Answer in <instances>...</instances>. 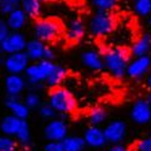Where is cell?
<instances>
[{
  "mask_svg": "<svg viewBox=\"0 0 151 151\" xmlns=\"http://www.w3.org/2000/svg\"><path fill=\"white\" fill-rule=\"evenodd\" d=\"M19 5L28 18L37 19L42 10V0H22Z\"/></svg>",
  "mask_w": 151,
  "mask_h": 151,
  "instance_id": "44dd1931",
  "label": "cell"
},
{
  "mask_svg": "<svg viewBox=\"0 0 151 151\" xmlns=\"http://www.w3.org/2000/svg\"><path fill=\"white\" fill-rule=\"evenodd\" d=\"M55 58V51L51 46H46V50H45V56H44V59L46 60H53Z\"/></svg>",
  "mask_w": 151,
  "mask_h": 151,
  "instance_id": "e575fe53",
  "label": "cell"
},
{
  "mask_svg": "<svg viewBox=\"0 0 151 151\" xmlns=\"http://www.w3.org/2000/svg\"><path fill=\"white\" fill-rule=\"evenodd\" d=\"M146 86H147V88L151 91V70H150V73L146 75Z\"/></svg>",
  "mask_w": 151,
  "mask_h": 151,
  "instance_id": "8d00e7d4",
  "label": "cell"
},
{
  "mask_svg": "<svg viewBox=\"0 0 151 151\" xmlns=\"http://www.w3.org/2000/svg\"><path fill=\"white\" fill-rule=\"evenodd\" d=\"M69 135V126L62 117L47 121L44 127V137L48 142H62Z\"/></svg>",
  "mask_w": 151,
  "mask_h": 151,
  "instance_id": "8992f818",
  "label": "cell"
},
{
  "mask_svg": "<svg viewBox=\"0 0 151 151\" xmlns=\"http://www.w3.org/2000/svg\"><path fill=\"white\" fill-rule=\"evenodd\" d=\"M115 26L116 22L111 12L96 11L88 21L87 29L91 33V35L96 37H103L114 32Z\"/></svg>",
  "mask_w": 151,
  "mask_h": 151,
  "instance_id": "5b68a950",
  "label": "cell"
},
{
  "mask_svg": "<svg viewBox=\"0 0 151 151\" xmlns=\"http://www.w3.org/2000/svg\"><path fill=\"white\" fill-rule=\"evenodd\" d=\"M137 151H151V135L137 143Z\"/></svg>",
  "mask_w": 151,
  "mask_h": 151,
  "instance_id": "d6a6232c",
  "label": "cell"
},
{
  "mask_svg": "<svg viewBox=\"0 0 151 151\" xmlns=\"http://www.w3.org/2000/svg\"><path fill=\"white\" fill-rule=\"evenodd\" d=\"M151 70V56L145 55L140 57H134L128 64L127 76L134 80L142 79Z\"/></svg>",
  "mask_w": 151,
  "mask_h": 151,
  "instance_id": "ba28073f",
  "label": "cell"
},
{
  "mask_svg": "<svg viewBox=\"0 0 151 151\" xmlns=\"http://www.w3.org/2000/svg\"><path fill=\"white\" fill-rule=\"evenodd\" d=\"M131 53L133 57H140L149 55L151 52V34L145 33L137 37L134 42L129 47Z\"/></svg>",
  "mask_w": 151,
  "mask_h": 151,
  "instance_id": "e0dca14e",
  "label": "cell"
},
{
  "mask_svg": "<svg viewBox=\"0 0 151 151\" xmlns=\"http://www.w3.org/2000/svg\"><path fill=\"white\" fill-rule=\"evenodd\" d=\"M34 37L45 44L55 42L64 34L62 23L56 18H37L33 26Z\"/></svg>",
  "mask_w": 151,
  "mask_h": 151,
  "instance_id": "3957f363",
  "label": "cell"
},
{
  "mask_svg": "<svg viewBox=\"0 0 151 151\" xmlns=\"http://www.w3.org/2000/svg\"><path fill=\"white\" fill-rule=\"evenodd\" d=\"M146 100H147V102L151 104V91H150V92H149V94L146 96Z\"/></svg>",
  "mask_w": 151,
  "mask_h": 151,
  "instance_id": "f35d334b",
  "label": "cell"
},
{
  "mask_svg": "<svg viewBox=\"0 0 151 151\" xmlns=\"http://www.w3.org/2000/svg\"><path fill=\"white\" fill-rule=\"evenodd\" d=\"M131 1H132V3H134V1H137V0H131Z\"/></svg>",
  "mask_w": 151,
  "mask_h": 151,
  "instance_id": "7bdbcfd3",
  "label": "cell"
},
{
  "mask_svg": "<svg viewBox=\"0 0 151 151\" xmlns=\"http://www.w3.org/2000/svg\"><path fill=\"white\" fill-rule=\"evenodd\" d=\"M86 34V26L85 23L79 19V18H74L71 19L64 29V36L68 42L75 44L79 42Z\"/></svg>",
  "mask_w": 151,
  "mask_h": 151,
  "instance_id": "5bb4252c",
  "label": "cell"
},
{
  "mask_svg": "<svg viewBox=\"0 0 151 151\" xmlns=\"http://www.w3.org/2000/svg\"><path fill=\"white\" fill-rule=\"evenodd\" d=\"M4 103H5V106L7 108V110L11 112V115H14L21 120H27L29 117L30 109L19 98L6 97Z\"/></svg>",
  "mask_w": 151,
  "mask_h": 151,
  "instance_id": "2e32d148",
  "label": "cell"
},
{
  "mask_svg": "<svg viewBox=\"0 0 151 151\" xmlns=\"http://www.w3.org/2000/svg\"><path fill=\"white\" fill-rule=\"evenodd\" d=\"M119 4V0H92V6L96 11L111 12Z\"/></svg>",
  "mask_w": 151,
  "mask_h": 151,
  "instance_id": "4316f807",
  "label": "cell"
},
{
  "mask_svg": "<svg viewBox=\"0 0 151 151\" xmlns=\"http://www.w3.org/2000/svg\"><path fill=\"white\" fill-rule=\"evenodd\" d=\"M81 63L86 68L93 71H100L105 68L102 52H98L96 50H87V51L82 52Z\"/></svg>",
  "mask_w": 151,
  "mask_h": 151,
  "instance_id": "9a60e30c",
  "label": "cell"
},
{
  "mask_svg": "<svg viewBox=\"0 0 151 151\" xmlns=\"http://www.w3.org/2000/svg\"><path fill=\"white\" fill-rule=\"evenodd\" d=\"M23 120L14 116V115H6L1 119L0 121V132L4 135H9V137H14L17 134L21 124H22Z\"/></svg>",
  "mask_w": 151,
  "mask_h": 151,
  "instance_id": "d6986e66",
  "label": "cell"
},
{
  "mask_svg": "<svg viewBox=\"0 0 151 151\" xmlns=\"http://www.w3.org/2000/svg\"><path fill=\"white\" fill-rule=\"evenodd\" d=\"M134 12L140 17H149L151 15V0H137L133 3Z\"/></svg>",
  "mask_w": 151,
  "mask_h": 151,
  "instance_id": "484cf974",
  "label": "cell"
},
{
  "mask_svg": "<svg viewBox=\"0 0 151 151\" xmlns=\"http://www.w3.org/2000/svg\"><path fill=\"white\" fill-rule=\"evenodd\" d=\"M27 19H28V16L21 7L16 9L9 16H6V23L11 32H21L26 27Z\"/></svg>",
  "mask_w": 151,
  "mask_h": 151,
  "instance_id": "ac0fdd59",
  "label": "cell"
},
{
  "mask_svg": "<svg viewBox=\"0 0 151 151\" xmlns=\"http://www.w3.org/2000/svg\"><path fill=\"white\" fill-rule=\"evenodd\" d=\"M103 131L109 144H121V142L127 135V124L122 120H114L109 122L103 128Z\"/></svg>",
  "mask_w": 151,
  "mask_h": 151,
  "instance_id": "9c48e42d",
  "label": "cell"
},
{
  "mask_svg": "<svg viewBox=\"0 0 151 151\" xmlns=\"http://www.w3.org/2000/svg\"><path fill=\"white\" fill-rule=\"evenodd\" d=\"M18 145V142L14 137L0 135V151H17Z\"/></svg>",
  "mask_w": 151,
  "mask_h": 151,
  "instance_id": "83f0119b",
  "label": "cell"
},
{
  "mask_svg": "<svg viewBox=\"0 0 151 151\" xmlns=\"http://www.w3.org/2000/svg\"><path fill=\"white\" fill-rule=\"evenodd\" d=\"M15 139L24 149L30 147V145H32V129H30V126H29L27 120H23L17 134L15 135Z\"/></svg>",
  "mask_w": 151,
  "mask_h": 151,
  "instance_id": "7402d4cb",
  "label": "cell"
},
{
  "mask_svg": "<svg viewBox=\"0 0 151 151\" xmlns=\"http://www.w3.org/2000/svg\"><path fill=\"white\" fill-rule=\"evenodd\" d=\"M47 44L37 40V39H32L28 40L27 47H26V52L32 62H37V60H42L45 56V50H46Z\"/></svg>",
  "mask_w": 151,
  "mask_h": 151,
  "instance_id": "ffe728a7",
  "label": "cell"
},
{
  "mask_svg": "<svg viewBox=\"0 0 151 151\" xmlns=\"http://www.w3.org/2000/svg\"><path fill=\"white\" fill-rule=\"evenodd\" d=\"M3 55H4V52H3V50H1V47H0V65L4 63V59H3Z\"/></svg>",
  "mask_w": 151,
  "mask_h": 151,
  "instance_id": "74e56055",
  "label": "cell"
},
{
  "mask_svg": "<svg viewBox=\"0 0 151 151\" xmlns=\"http://www.w3.org/2000/svg\"><path fill=\"white\" fill-rule=\"evenodd\" d=\"M28 82L19 74H9L4 81V88L7 97L19 98V96L27 88Z\"/></svg>",
  "mask_w": 151,
  "mask_h": 151,
  "instance_id": "8fae6325",
  "label": "cell"
},
{
  "mask_svg": "<svg viewBox=\"0 0 151 151\" xmlns=\"http://www.w3.org/2000/svg\"><path fill=\"white\" fill-rule=\"evenodd\" d=\"M42 1H46V3H52V1H57V0H42Z\"/></svg>",
  "mask_w": 151,
  "mask_h": 151,
  "instance_id": "60d3db41",
  "label": "cell"
},
{
  "mask_svg": "<svg viewBox=\"0 0 151 151\" xmlns=\"http://www.w3.org/2000/svg\"><path fill=\"white\" fill-rule=\"evenodd\" d=\"M147 26H149V28H150V30H151V15L147 17Z\"/></svg>",
  "mask_w": 151,
  "mask_h": 151,
  "instance_id": "ab89813d",
  "label": "cell"
},
{
  "mask_svg": "<svg viewBox=\"0 0 151 151\" xmlns=\"http://www.w3.org/2000/svg\"><path fill=\"white\" fill-rule=\"evenodd\" d=\"M32 60L29 59L28 55L26 52H18V53H12L7 55L4 59V68L9 74H22L26 73L27 68Z\"/></svg>",
  "mask_w": 151,
  "mask_h": 151,
  "instance_id": "52a82bcc",
  "label": "cell"
},
{
  "mask_svg": "<svg viewBox=\"0 0 151 151\" xmlns=\"http://www.w3.org/2000/svg\"><path fill=\"white\" fill-rule=\"evenodd\" d=\"M67 75H68V70H67L64 67L57 64L56 68H55V70L52 71L51 75H50V78L47 79V81H46L45 85H46L47 87H50V88L59 87L60 83L67 79Z\"/></svg>",
  "mask_w": 151,
  "mask_h": 151,
  "instance_id": "603a6c76",
  "label": "cell"
},
{
  "mask_svg": "<svg viewBox=\"0 0 151 151\" xmlns=\"http://www.w3.org/2000/svg\"><path fill=\"white\" fill-rule=\"evenodd\" d=\"M37 114H39V116L41 117V119H44V120H47V121H50V120H52V119H56L57 117V112H56V110L50 105L48 103H45V104H41V106L37 109Z\"/></svg>",
  "mask_w": 151,
  "mask_h": 151,
  "instance_id": "f546056e",
  "label": "cell"
},
{
  "mask_svg": "<svg viewBox=\"0 0 151 151\" xmlns=\"http://www.w3.org/2000/svg\"><path fill=\"white\" fill-rule=\"evenodd\" d=\"M44 151H64L62 142H47L44 146Z\"/></svg>",
  "mask_w": 151,
  "mask_h": 151,
  "instance_id": "836d02e7",
  "label": "cell"
},
{
  "mask_svg": "<svg viewBox=\"0 0 151 151\" xmlns=\"http://www.w3.org/2000/svg\"><path fill=\"white\" fill-rule=\"evenodd\" d=\"M18 3L16 0H3L0 3V14L5 16H9L11 12H14L16 9H18Z\"/></svg>",
  "mask_w": 151,
  "mask_h": 151,
  "instance_id": "4dcf8cb0",
  "label": "cell"
},
{
  "mask_svg": "<svg viewBox=\"0 0 151 151\" xmlns=\"http://www.w3.org/2000/svg\"><path fill=\"white\" fill-rule=\"evenodd\" d=\"M131 119L137 124H146L151 121V104L145 99H138L131 109Z\"/></svg>",
  "mask_w": 151,
  "mask_h": 151,
  "instance_id": "7c38bea8",
  "label": "cell"
},
{
  "mask_svg": "<svg viewBox=\"0 0 151 151\" xmlns=\"http://www.w3.org/2000/svg\"><path fill=\"white\" fill-rule=\"evenodd\" d=\"M64 151H82L86 146L83 137L79 135H68L64 140H62Z\"/></svg>",
  "mask_w": 151,
  "mask_h": 151,
  "instance_id": "d4e9b609",
  "label": "cell"
},
{
  "mask_svg": "<svg viewBox=\"0 0 151 151\" xmlns=\"http://www.w3.org/2000/svg\"><path fill=\"white\" fill-rule=\"evenodd\" d=\"M56 63L53 60H37V62H32L29 67L26 70V79L28 82V86L32 87H40L46 83L47 79L50 78V75L52 74V71L56 68Z\"/></svg>",
  "mask_w": 151,
  "mask_h": 151,
  "instance_id": "277c9868",
  "label": "cell"
},
{
  "mask_svg": "<svg viewBox=\"0 0 151 151\" xmlns=\"http://www.w3.org/2000/svg\"><path fill=\"white\" fill-rule=\"evenodd\" d=\"M87 119H88V122L91 126H98V127H100L108 119V111L103 106H94L88 111Z\"/></svg>",
  "mask_w": 151,
  "mask_h": 151,
  "instance_id": "cb8c5ba5",
  "label": "cell"
},
{
  "mask_svg": "<svg viewBox=\"0 0 151 151\" xmlns=\"http://www.w3.org/2000/svg\"><path fill=\"white\" fill-rule=\"evenodd\" d=\"M23 102L27 104V106L30 109V110H35V109H39L42 104L41 102V97L37 94L36 92H28L26 96H24V99Z\"/></svg>",
  "mask_w": 151,
  "mask_h": 151,
  "instance_id": "f1b7e54d",
  "label": "cell"
},
{
  "mask_svg": "<svg viewBox=\"0 0 151 151\" xmlns=\"http://www.w3.org/2000/svg\"><path fill=\"white\" fill-rule=\"evenodd\" d=\"M10 33H11V30L6 23V19L0 18V45L4 42V40L10 35Z\"/></svg>",
  "mask_w": 151,
  "mask_h": 151,
  "instance_id": "1f68e13d",
  "label": "cell"
},
{
  "mask_svg": "<svg viewBox=\"0 0 151 151\" xmlns=\"http://www.w3.org/2000/svg\"><path fill=\"white\" fill-rule=\"evenodd\" d=\"M82 137L86 142V145L90 147L100 149V147H104L108 144L103 128L98 127V126H90V127H87Z\"/></svg>",
  "mask_w": 151,
  "mask_h": 151,
  "instance_id": "4fadbf2b",
  "label": "cell"
},
{
  "mask_svg": "<svg viewBox=\"0 0 151 151\" xmlns=\"http://www.w3.org/2000/svg\"><path fill=\"white\" fill-rule=\"evenodd\" d=\"M1 1H3V0H0V3H1Z\"/></svg>",
  "mask_w": 151,
  "mask_h": 151,
  "instance_id": "ee69618b",
  "label": "cell"
},
{
  "mask_svg": "<svg viewBox=\"0 0 151 151\" xmlns=\"http://www.w3.org/2000/svg\"><path fill=\"white\" fill-rule=\"evenodd\" d=\"M104 67L115 79H122L127 75V68L131 62V50L122 46L108 47L102 52Z\"/></svg>",
  "mask_w": 151,
  "mask_h": 151,
  "instance_id": "6da1fadb",
  "label": "cell"
},
{
  "mask_svg": "<svg viewBox=\"0 0 151 151\" xmlns=\"http://www.w3.org/2000/svg\"><path fill=\"white\" fill-rule=\"evenodd\" d=\"M47 103L56 110V112L59 116H63V117H65L67 115L74 112L78 106L74 94L68 88L62 86L50 90Z\"/></svg>",
  "mask_w": 151,
  "mask_h": 151,
  "instance_id": "7a4b0ae2",
  "label": "cell"
},
{
  "mask_svg": "<svg viewBox=\"0 0 151 151\" xmlns=\"http://www.w3.org/2000/svg\"><path fill=\"white\" fill-rule=\"evenodd\" d=\"M16 1H17L18 4H21V1H22V0H16Z\"/></svg>",
  "mask_w": 151,
  "mask_h": 151,
  "instance_id": "b9f144b4",
  "label": "cell"
},
{
  "mask_svg": "<svg viewBox=\"0 0 151 151\" xmlns=\"http://www.w3.org/2000/svg\"><path fill=\"white\" fill-rule=\"evenodd\" d=\"M27 42L28 40L24 34H22L21 32H11L10 35L4 40V42L0 45V47H1L4 53L12 55L26 51Z\"/></svg>",
  "mask_w": 151,
  "mask_h": 151,
  "instance_id": "30bf717a",
  "label": "cell"
},
{
  "mask_svg": "<svg viewBox=\"0 0 151 151\" xmlns=\"http://www.w3.org/2000/svg\"><path fill=\"white\" fill-rule=\"evenodd\" d=\"M106 151H129V149L122 144H115V145H111L110 147H108Z\"/></svg>",
  "mask_w": 151,
  "mask_h": 151,
  "instance_id": "d590c367",
  "label": "cell"
}]
</instances>
